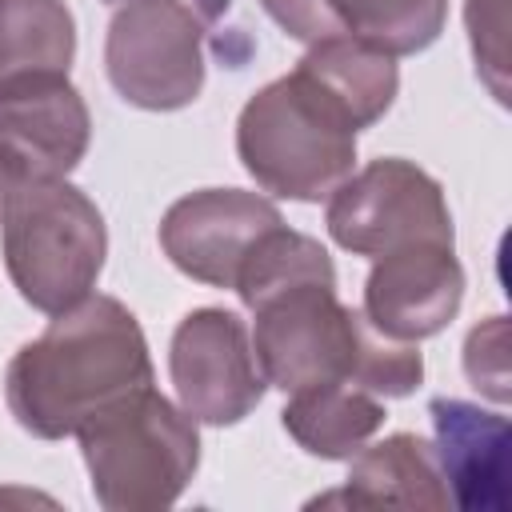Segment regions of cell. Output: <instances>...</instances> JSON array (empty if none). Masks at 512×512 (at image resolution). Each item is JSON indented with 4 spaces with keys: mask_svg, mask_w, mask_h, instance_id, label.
<instances>
[{
    "mask_svg": "<svg viewBox=\"0 0 512 512\" xmlns=\"http://www.w3.org/2000/svg\"><path fill=\"white\" fill-rule=\"evenodd\" d=\"M4 268L36 312H64L96 288L108 256L100 208L68 180L12 184L0 212Z\"/></svg>",
    "mask_w": 512,
    "mask_h": 512,
    "instance_id": "obj_5",
    "label": "cell"
},
{
    "mask_svg": "<svg viewBox=\"0 0 512 512\" xmlns=\"http://www.w3.org/2000/svg\"><path fill=\"white\" fill-rule=\"evenodd\" d=\"M284 224L280 208L244 188H200L180 196L160 220L164 256L192 280L232 288L248 248Z\"/></svg>",
    "mask_w": 512,
    "mask_h": 512,
    "instance_id": "obj_10",
    "label": "cell"
},
{
    "mask_svg": "<svg viewBox=\"0 0 512 512\" xmlns=\"http://www.w3.org/2000/svg\"><path fill=\"white\" fill-rule=\"evenodd\" d=\"M328 236L352 256H384L408 244H452V212L440 180L400 156L372 160L328 196Z\"/></svg>",
    "mask_w": 512,
    "mask_h": 512,
    "instance_id": "obj_7",
    "label": "cell"
},
{
    "mask_svg": "<svg viewBox=\"0 0 512 512\" xmlns=\"http://www.w3.org/2000/svg\"><path fill=\"white\" fill-rule=\"evenodd\" d=\"M324 500L400 504V508H448L452 504L432 444L412 432H392L380 444L360 448L352 456L344 492L324 496Z\"/></svg>",
    "mask_w": 512,
    "mask_h": 512,
    "instance_id": "obj_13",
    "label": "cell"
},
{
    "mask_svg": "<svg viewBox=\"0 0 512 512\" xmlns=\"http://www.w3.org/2000/svg\"><path fill=\"white\" fill-rule=\"evenodd\" d=\"M152 384V356L136 316L116 296H84L56 312L4 372L16 424L40 440L76 436L92 416Z\"/></svg>",
    "mask_w": 512,
    "mask_h": 512,
    "instance_id": "obj_1",
    "label": "cell"
},
{
    "mask_svg": "<svg viewBox=\"0 0 512 512\" xmlns=\"http://www.w3.org/2000/svg\"><path fill=\"white\" fill-rule=\"evenodd\" d=\"M104 4H112V8H116V4H124V0H104ZM184 4H188V8H196V12H200V20H204L208 28H212V24L232 8V0H184Z\"/></svg>",
    "mask_w": 512,
    "mask_h": 512,
    "instance_id": "obj_22",
    "label": "cell"
},
{
    "mask_svg": "<svg viewBox=\"0 0 512 512\" xmlns=\"http://www.w3.org/2000/svg\"><path fill=\"white\" fill-rule=\"evenodd\" d=\"M204 32L184 0H124L112 12L104 68L112 88L148 112L188 108L204 88Z\"/></svg>",
    "mask_w": 512,
    "mask_h": 512,
    "instance_id": "obj_6",
    "label": "cell"
},
{
    "mask_svg": "<svg viewBox=\"0 0 512 512\" xmlns=\"http://www.w3.org/2000/svg\"><path fill=\"white\" fill-rule=\"evenodd\" d=\"M464 20H468L476 72L488 80L492 96L500 104H508V84H504V72H508V4L504 0H468Z\"/></svg>",
    "mask_w": 512,
    "mask_h": 512,
    "instance_id": "obj_19",
    "label": "cell"
},
{
    "mask_svg": "<svg viewBox=\"0 0 512 512\" xmlns=\"http://www.w3.org/2000/svg\"><path fill=\"white\" fill-rule=\"evenodd\" d=\"M464 372L476 392L492 400H508V324L504 316H488L464 340Z\"/></svg>",
    "mask_w": 512,
    "mask_h": 512,
    "instance_id": "obj_20",
    "label": "cell"
},
{
    "mask_svg": "<svg viewBox=\"0 0 512 512\" xmlns=\"http://www.w3.org/2000/svg\"><path fill=\"white\" fill-rule=\"evenodd\" d=\"M260 4L292 40H300L308 48L340 36V28H336V20H332L324 0H260Z\"/></svg>",
    "mask_w": 512,
    "mask_h": 512,
    "instance_id": "obj_21",
    "label": "cell"
},
{
    "mask_svg": "<svg viewBox=\"0 0 512 512\" xmlns=\"http://www.w3.org/2000/svg\"><path fill=\"white\" fill-rule=\"evenodd\" d=\"M292 400L284 404L280 420L288 436L320 456V460H352L384 424V404L352 384H312L300 392H288Z\"/></svg>",
    "mask_w": 512,
    "mask_h": 512,
    "instance_id": "obj_14",
    "label": "cell"
},
{
    "mask_svg": "<svg viewBox=\"0 0 512 512\" xmlns=\"http://www.w3.org/2000/svg\"><path fill=\"white\" fill-rule=\"evenodd\" d=\"M428 416L436 428L432 452L452 504L468 512L508 508V420L448 396H436Z\"/></svg>",
    "mask_w": 512,
    "mask_h": 512,
    "instance_id": "obj_12",
    "label": "cell"
},
{
    "mask_svg": "<svg viewBox=\"0 0 512 512\" xmlns=\"http://www.w3.org/2000/svg\"><path fill=\"white\" fill-rule=\"evenodd\" d=\"M356 120L304 68L264 84L236 120V156L272 196L316 204L352 176Z\"/></svg>",
    "mask_w": 512,
    "mask_h": 512,
    "instance_id": "obj_3",
    "label": "cell"
},
{
    "mask_svg": "<svg viewBox=\"0 0 512 512\" xmlns=\"http://www.w3.org/2000/svg\"><path fill=\"white\" fill-rule=\"evenodd\" d=\"M88 140L92 116L68 76H32L0 92V172L8 184L64 180Z\"/></svg>",
    "mask_w": 512,
    "mask_h": 512,
    "instance_id": "obj_9",
    "label": "cell"
},
{
    "mask_svg": "<svg viewBox=\"0 0 512 512\" xmlns=\"http://www.w3.org/2000/svg\"><path fill=\"white\" fill-rule=\"evenodd\" d=\"M340 36H352L388 56H412L436 44L448 20V0H324Z\"/></svg>",
    "mask_w": 512,
    "mask_h": 512,
    "instance_id": "obj_17",
    "label": "cell"
},
{
    "mask_svg": "<svg viewBox=\"0 0 512 512\" xmlns=\"http://www.w3.org/2000/svg\"><path fill=\"white\" fill-rule=\"evenodd\" d=\"M168 372L180 408L200 424H240L264 396V372L256 364L248 328L228 308L188 312L168 348Z\"/></svg>",
    "mask_w": 512,
    "mask_h": 512,
    "instance_id": "obj_8",
    "label": "cell"
},
{
    "mask_svg": "<svg viewBox=\"0 0 512 512\" xmlns=\"http://www.w3.org/2000/svg\"><path fill=\"white\" fill-rule=\"evenodd\" d=\"M8 188H12V184H8V176L0 172V212H4V200H8Z\"/></svg>",
    "mask_w": 512,
    "mask_h": 512,
    "instance_id": "obj_23",
    "label": "cell"
},
{
    "mask_svg": "<svg viewBox=\"0 0 512 512\" xmlns=\"http://www.w3.org/2000/svg\"><path fill=\"white\" fill-rule=\"evenodd\" d=\"M300 280H328V284H336L332 256L324 252L320 240H312L304 232H292L288 224H276V228H268L248 248L244 264L236 272L232 292L240 296L244 308H252L264 296H272V292H280L288 284H300Z\"/></svg>",
    "mask_w": 512,
    "mask_h": 512,
    "instance_id": "obj_18",
    "label": "cell"
},
{
    "mask_svg": "<svg viewBox=\"0 0 512 512\" xmlns=\"http://www.w3.org/2000/svg\"><path fill=\"white\" fill-rule=\"evenodd\" d=\"M316 84H324L356 120V128H372L396 100L400 88V72H396V56L368 48L352 36H336L324 44H312L300 64Z\"/></svg>",
    "mask_w": 512,
    "mask_h": 512,
    "instance_id": "obj_16",
    "label": "cell"
},
{
    "mask_svg": "<svg viewBox=\"0 0 512 512\" xmlns=\"http://www.w3.org/2000/svg\"><path fill=\"white\" fill-rule=\"evenodd\" d=\"M252 352L264 384L300 392L312 384H352L372 396H408L424 380V356L376 332L364 312L336 300V284L300 280L252 304Z\"/></svg>",
    "mask_w": 512,
    "mask_h": 512,
    "instance_id": "obj_2",
    "label": "cell"
},
{
    "mask_svg": "<svg viewBox=\"0 0 512 512\" xmlns=\"http://www.w3.org/2000/svg\"><path fill=\"white\" fill-rule=\"evenodd\" d=\"M464 300V268L452 244H408L376 256L364 280V316L392 340H424L452 324Z\"/></svg>",
    "mask_w": 512,
    "mask_h": 512,
    "instance_id": "obj_11",
    "label": "cell"
},
{
    "mask_svg": "<svg viewBox=\"0 0 512 512\" xmlns=\"http://www.w3.org/2000/svg\"><path fill=\"white\" fill-rule=\"evenodd\" d=\"M76 20L64 0H0V92L32 76H68Z\"/></svg>",
    "mask_w": 512,
    "mask_h": 512,
    "instance_id": "obj_15",
    "label": "cell"
},
{
    "mask_svg": "<svg viewBox=\"0 0 512 512\" xmlns=\"http://www.w3.org/2000/svg\"><path fill=\"white\" fill-rule=\"evenodd\" d=\"M92 496L108 512H152L180 500L200 464L196 420L152 384L92 416L80 432Z\"/></svg>",
    "mask_w": 512,
    "mask_h": 512,
    "instance_id": "obj_4",
    "label": "cell"
}]
</instances>
